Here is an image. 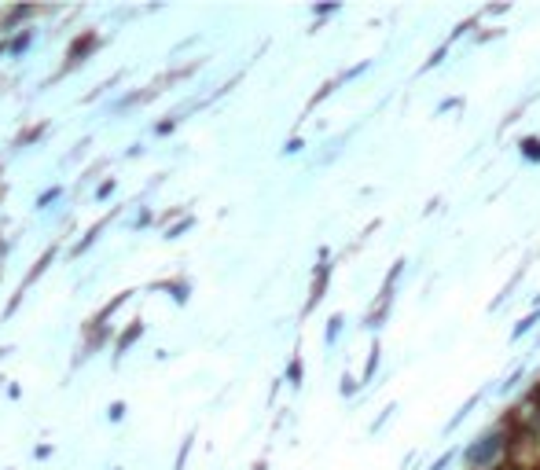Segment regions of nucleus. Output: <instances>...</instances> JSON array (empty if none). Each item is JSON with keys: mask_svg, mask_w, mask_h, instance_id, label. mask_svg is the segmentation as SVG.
Wrapping results in <instances>:
<instances>
[{"mask_svg": "<svg viewBox=\"0 0 540 470\" xmlns=\"http://www.w3.org/2000/svg\"><path fill=\"white\" fill-rule=\"evenodd\" d=\"M52 199H59V187H52V191H45V195H40V199H37V206H48Z\"/></svg>", "mask_w": 540, "mask_h": 470, "instance_id": "6", "label": "nucleus"}, {"mask_svg": "<svg viewBox=\"0 0 540 470\" xmlns=\"http://www.w3.org/2000/svg\"><path fill=\"white\" fill-rule=\"evenodd\" d=\"M169 290H173V297H177V302H184V297H188V287H184V283H173Z\"/></svg>", "mask_w": 540, "mask_h": 470, "instance_id": "7", "label": "nucleus"}, {"mask_svg": "<svg viewBox=\"0 0 540 470\" xmlns=\"http://www.w3.org/2000/svg\"><path fill=\"white\" fill-rule=\"evenodd\" d=\"M30 40H33V37H30V33H18V37H15V40H11V52H23V48H26V45H30Z\"/></svg>", "mask_w": 540, "mask_h": 470, "instance_id": "3", "label": "nucleus"}, {"mask_svg": "<svg viewBox=\"0 0 540 470\" xmlns=\"http://www.w3.org/2000/svg\"><path fill=\"white\" fill-rule=\"evenodd\" d=\"M526 155H529V158H540V140H526Z\"/></svg>", "mask_w": 540, "mask_h": 470, "instance_id": "5", "label": "nucleus"}, {"mask_svg": "<svg viewBox=\"0 0 540 470\" xmlns=\"http://www.w3.org/2000/svg\"><path fill=\"white\" fill-rule=\"evenodd\" d=\"M111 191H114V180H103V184H99V191H96V195H99V199H107V195H111Z\"/></svg>", "mask_w": 540, "mask_h": 470, "instance_id": "8", "label": "nucleus"}, {"mask_svg": "<svg viewBox=\"0 0 540 470\" xmlns=\"http://www.w3.org/2000/svg\"><path fill=\"white\" fill-rule=\"evenodd\" d=\"M140 331H144V327H140V324H133V327H129V331H125V334H122V338H118V353H125V349H129V341H133V338H136V334H140Z\"/></svg>", "mask_w": 540, "mask_h": 470, "instance_id": "2", "label": "nucleus"}, {"mask_svg": "<svg viewBox=\"0 0 540 470\" xmlns=\"http://www.w3.org/2000/svg\"><path fill=\"white\" fill-rule=\"evenodd\" d=\"M107 415H111V419L118 422V419L125 415V404H122V400H114V404H111V408H107Z\"/></svg>", "mask_w": 540, "mask_h": 470, "instance_id": "4", "label": "nucleus"}, {"mask_svg": "<svg viewBox=\"0 0 540 470\" xmlns=\"http://www.w3.org/2000/svg\"><path fill=\"white\" fill-rule=\"evenodd\" d=\"M496 452H500V437H485V444H474V448H470V463H474V466H485Z\"/></svg>", "mask_w": 540, "mask_h": 470, "instance_id": "1", "label": "nucleus"}]
</instances>
